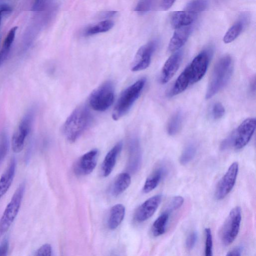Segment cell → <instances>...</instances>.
Masks as SVG:
<instances>
[{"label": "cell", "instance_id": "4dcf8cb0", "mask_svg": "<svg viewBox=\"0 0 256 256\" xmlns=\"http://www.w3.org/2000/svg\"><path fill=\"white\" fill-rule=\"evenodd\" d=\"M184 200L181 196H175L172 198L166 204V210L170 212L179 208L182 205Z\"/></svg>", "mask_w": 256, "mask_h": 256}, {"label": "cell", "instance_id": "1f68e13d", "mask_svg": "<svg viewBox=\"0 0 256 256\" xmlns=\"http://www.w3.org/2000/svg\"><path fill=\"white\" fill-rule=\"evenodd\" d=\"M154 0H140L135 7V12L144 13L150 11L154 4Z\"/></svg>", "mask_w": 256, "mask_h": 256}, {"label": "cell", "instance_id": "f35d334b", "mask_svg": "<svg viewBox=\"0 0 256 256\" xmlns=\"http://www.w3.org/2000/svg\"><path fill=\"white\" fill-rule=\"evenodd\" d=\"M176 0H162L160 8L163 10H168L174 4Z\"/></svg>", "mask_w": 256, "mask_h": 256}, {"label": "cell", "instance_id": "b9f144b4", "mask_svg": "<svg viewBox=\"0 0 256 256\" xmlns=\"http://www.w3.org/2000/svg\"><path fill=\"white\" fill-rule=\"evenodd\" d=\"M116 11H106L102 12L100 16L102 18H108L112 17L116 15Z\"/></svg>", "mask_w": 256, "mask_h": 256}, {"label": "cell", "instance_id": "60d3db41", "mask_svg": "<svg viewBox=\"0 0 256 256\" xmlns=\"http://www.w3.org/2000/svg\"><path fill=\"white\" fill-rule=\"evenodd\" d=\"M11 12L10 8L6 4H0V24L2 20V14H8Z\"/></svg>", "mask_w": 256, "mask_h": 256}, {"label": "cell", "instance_id": "d6986e66", "mask_svg": "<svg viewBox=\"0 0 256 256\" xmlns=\"http://www.w3.org/2000/svg\"><path fill=\"white\" fill-rule=\"evenodd\" d=\"M196 14L188 11H178L173 12L170 16V24L175 29L190 25L194 20Z\"/></svg>", "mask_w": 256, "mask_h": 256}, {"label": "cell", "instance_id": "ac0fdd59", "mask_svg": "<svg viewBox=\"0 0 256 256\" xmlns=\"http://www.w3.org/2000/svg\"><path fill=\"white\" fill-rule=\"evenodd\" d=\"M129 166L132 172L137 170L142 162V152L138 139L136 136L130 138L128 145Z\"/></svg>", "mask_w": 256, "mask_h": 256}, {"label": "cell", "instance_id": "52a82bcc", "mask_svg": "<svg viewBox=\"0 0 256 256\" xmlns=\"http://www.w3.org/2000/svg\"><path fill=\"white\" fill-rule=\"evenodd\" d=\"M242 210L240 207L233 208L229 213L221 230L220 238L224 246L231 244L236 238L240 228Z\"/></svg>", "mask_w": 256, "mask_h": 256}, {"label": "cell", "instance_id": "ffe728a7", "mask_svg": "<svg viewBox=\"0 0 256 256\" xmlns=\"http://www.w3.org/2000/svg\"><path fill=\"white\" fill-rule=\"evenodd\" d=\"M16 160L12 158L0 178V198L8 191L13 180L15 170Z\"/></svg>", "mask_w": 256, "mask_h": 256}, {"label": "cell", "instance_id": "e0dca14e", "mask_svg": "<svg viewBox=\"0 0 256 256\" xmlns=\"http://www.w3.org/2000/svg\"><path fill=\"white\" fill-rule=\"evenodd\" d=\"M122 146V142H118L107 153L101 168L102 174L104 176H108L112 171Z\"/></svg>", "mask_w": 256, "mask_h": 256}, {"label": "cell", "instance_id": "f1b7e54d", "mask_svg": "<svg viewBox=\"0 0 256 256\" xmlns=\"http://www.w3.org/2000/svg\"><path fill=\"white\" fill-rule=\"evenodd\" d=\"M208 6V0H193L188 3L184 10L197 14L204 10Z\"/></svg>", "mask_w": 256, "mask_h": 256}, {"label": "cell", "instance_id": "e575fe53", "mask_svg": "<svg viewBox=\"0 0 256 256\" xmlns=\"http://www.w3.org/2000/svg\"><path fill=\"white\" fill-rule=\"evenodd\" d=\"M198 240V233L196 231H192L188 236L186 240V248L192 250L195 246Z\"/></svg>", "mask_w": 256, "mask_h": 256}, {"label": "cell", "instance_id": "7c38bea8", "mask_svg": "<svg viewBox=\"0 0 256 256\" xmlns=\"http://www.w3.org/2000/svg\"><path fill=\"white\" fill-rule=\"evenodd\" d=\"M162 196H154L144 202L136 210L134 220L138 223L142 222L152 216L160 206Z\"/></svg>", "mask_w": 256, "mask_h": 256}, {"label": "cell", "instance_id": "74e56055", "mask_svg": "<svg viewBox=\"0 0 256 256\" xmlns=\"http://www.w3.org/2000/svg\"><path fill=\"white\" fill-rule=\"evenodd\" d=\"M8 249V240L4 239L0 244V256H7Z\"/></svg>", "mask_w": 256, "mask_h": 256}, {"label": "cell", "instance_id": "4316f807", "mask_svg": "<svg viewBox=\"0 0 256 256\" xmlns=\"http://www.w3.org/2000/svg\"><path fill=\"white\" fill-rule=\"evenodd\" d=\"M197 151V146L194 142L188 144L183 150L180 158V162L185 165L189 163L194 158Z\"/></svg>", "mask_w": 256, "mask_h": 256}, {"label": "cell", "instance_id": "f546056e", "mask_svg": "<svg viewBox=\"0 0 256 256\" xmlns=\"http://www.w3.org/2000/svg\"><path fill=\"white\" fill-rule=\"evenodd\" d=\"M9 146V142L7 134L3 132L0 136V164L6 156Z\"/></svg>", "mask_w": 256, "mask_h": 256}, {"label": "cell", "instance_id": "277c9868", "mask_svg": "<svg viewBox=\"0 0 256 256\" xmlns=\"http://www.w3.org/2000/svg\"><path fill=\"white\" fill-rule=\"evenodd\" d=\"M146 82L141 78L128 87L119 97L112 114V118L118 120L126 114L140 96Z\"/></svg>", "mask_w": 256, "mask_h": 256}, {"label": "cell", "instance_id": "30bf717a", "mask_svg": "<svg viewBox=\"0 0 256 256\" xmlns=\"http://www.w3.org/2000/svg\"><path fill=\"white\" fill-rule=\"evenodd\" d=\"M256 123L255 118H247L233 132V146L235 149H241L248 144L254 132Z\"/></svg>", "mask_w": 256, "mask_h": 256}, {"label": "cell", "instance_id": "ba28073f", "mask_svg": "<svg viewBox=\"0 0 256 256\" xmlns=\"http://www.w3.org/2000/svg\"><path fill=\"white\" fill-rule=\"evenodd\" d=\"M35 116L34 109H30L24 114L15 130L12 140L13 151L20 152L24 146L25 140L31 130Z\"/></svg>", "mask_w": 256, "mask_h": 256}, {"label": "cell", "instance_id": "5bb4252c", "mask_svg": "<svg viewBox=\"0 0 256 256\" xmlns=\"http://www.w3.org/2000/svg\"><path fill=\"white\" fill-rule=\"evenodd\" d=\"M182 58V51L176 52L168 58L160 73V82L162 84H166L173 77L180 66Z\"/></svg>", "mask_w": 256, "mask_h": 256}, {"label": "cell", "instance_id": "44dd1931", "mask_svg": "<svg viewBox=\"0 0 256 256\" xmlns=\"http://www.w3.org/2000/svg\"><path fill=\"white\" fill-rule=\"evenodd\" d=\"M125 215V208L122 204L113 206L110 210L108 226L111 230L116 228L122 222Z\"/></svg>", "mask_w": 256, "mask_h": 256}, {"label": "cell", "instance_id": "7402d4cb", "mask_svg": "<svg viewBox=\"0 0 256 256\" xmlns=\"http://www.w3.org/2000/svg\"><path fill=\"white\" fill-rule=\"evenodd\" d=\"M131 178L126 172L120 174L115 179L112 188V194L116 196L122 194L130 185Z\"/></svg>", "mask_w": 256, "mask_h": 256}, {"label": "cell", "instance_id": "8fae6325", "mask_svg": "<svg viewBox=\"0 0 256 256\" xmlns=\"http://www.w3.org/2000/svg\"><path fill=\"white\" fill-rule=\"evenodd\" d=\"M158 44L156 40H152L142 46L134 58L131 70L133 72H138L146 68L150 64L152 55Z\"/></svg>", "mask_w": 256, "mask_h": 256}, {"label": "cell", "instance_id": "2e32d148", "mask_svg": "<svg viewBox=\"0 0 256 256\" xmlns=\"http://www.w3.org/2000/svg\"><path fill=\"white\" fill-rule=\"evenodd\" d=\"M191 30L190 25L176 28L169 42L168 50L174 52L180 48L188 40Z\"/></svg>", "mask_w": 256, "mask_h": 256}, {"label": "cell", "instance_id": "3957f363", "mask_svg": "<svg viewBox=\"0 0 256 256\" xmlns=\"http://www.w3.org/2000/svg\"><path fill=\"white\" fill-rule=\"evenodd\" d=\"M233 68L232 59L230 56L220 58L216 64L210 80L206 98L210 99L228 82L232 76Z\"/></svg>", "mask_w": 256, "mask_h": 256}, {"label": "cell", "instance_id": "5b68a950", "mask_svg": "<svg viewBox=\"0 0 256 256\" xmlns=\"http://www.w3.org/2000/svg\"><path fill=\"white\" fill-rule=\"evenodd\" d=\"M113 84L106 82L95 89L90 94L89 102L95 110L104 112L112 104L114 97Z\"/></svg>", "mask_w": 256, "mask_h": 256}, {"label": "cell", "instance_id": "484cf974", "mask_svg": "<svg viewBox=\"0 0 256 256\" xmlns=\"http://www.w3.org/2000/svg\"><path fill=\"white\" fill-rule=\"evenodd\" d=\"M182 122V114L180 111L175 112L170 118L167 126L168 134L173 136L180 130Z\"/></svg>", "mask_w": 256, "mask_h": 256}, {"label": "cell", "instance_id": "603a6c76", "mask_svg": "<svg viewBox=\"0 0 256 256\" xmlns=\"http://www.w3.org/2000/svg\"><path fill=\"white\" fill-rule=\"evenodd\" d=\"M170 214V212L164 210L155 220L152 227V232L154 236H158L165 232Z\"/></svg>", "mask_w": 256, "mask_h": 256}, {"label": "cell", "instance_id": "cb8c5ba5", "mask_svg": "<svg viewBox=\"0 0 256 256\" xmlns=\"http://www.w3.org/2000/svg\"><path fill=\"white\" fill-rule=\"evenodd\" d=\"M17 26L12 28L7 34L0 50V67L7 59L11 46L14 41Z\"/></svg>", "mask_w": 256, "mask_h": 256}, {"label": "cell", "instance_id": "6da1fadb", "mask_svg": "<svg viewBox=\"0 0 256 256\" xmlns=\"http://www.w3.org/2000/svg\"><path fill=\"white\" fill-rule=\"evenodd\" d=\"M211 52L207 50L197 55L178 76L169 92L168 96L180 94L190 85L200 80L206 72Z\"/></svg>", "mask_w": 256, "mask_h": 256}, {"label": "cell", "instance_id": "8d00e7d4", "mask_svg": "<svg viewBox=\"0 0 256 256\" xmlns=\"http://www.w3.org/2000/svg\"><path fill=\"white\" fill-rule=\"evenodd\" d=\"M234 143V134L233 132L226 138H225L222 142L220 145V149L222 150H226L232 146H233Z\"/></svg>", "mask_w": 256, "mask_h": 256}, {"label": "cell", "instance_id": "836d02e7", "mask_svg": "<svg viewBox=\"0 0 256 256\" xmlns=\"http://www.w3.org/2000/svg\"><path fill=\"white\" fill-rule=\"evenodd\" d=\"M225 110L222 104L218 102L214 104L211 109V115L214 120H218L223 116Z\"/></svg>", "mask_w": 256, "mask_h": 256}, {"label": "cell", "instance_id": "7a4b0ae2", "mask_svg": "<svg viewBox=\"0 0 256 256\" xmlns=\"http://www.w3.org/2000/svg\"><path fill=\"white\" fill-rule=\"evenodd\" d=\"M91 114L87 106L76 108L66 120L62 128L63 134L70 142L76 141L88 126Z\"/></svg>", "mask_w": 256, "mask_h": 256}, {"label": "cell", "instance_id": "ab89813d", "mask_svg": "<svg viewBox=\"0 0 256 256\" xmlns=\"http://www.w3.org/2000/svg\"><path fill=\"white\" fill-rule=\"evenodd\" d=\"M242 251L243 247L242 246H238L234 248L232 250L228 252L226 255L228 256H239L242 254Z\"/></svg>", "mask_w": 256, "mask_h": 256}, {"label": "cell", "instance_id": "9c48e42d", "mask_svg": "<svg viewBox=\"0 0 256 256\" xmlns=\"http://www.w3.org/2000/svg\"><path fill=\"white\" fill-rule=\"evenodd\" d=\"M238 171V164L234 162L231 164L226 172L218 182L215 196L217 200L224 198L234 186Z\"/></svg>", "mask_w": 256, "mask_h": 256}, {"label": "cell", "instance_id": "4fadbf2b", "mask_svg": "<svg viewBox=\"0 0 256 256\" xmlns=\"http://www.w3.org/2000/svg\"><path fill=\"white\" fill-rule=\"evenodd\" d=\"M98 153L96 149H94L82 155L75 165V173L82 176L90 174L96 166Z\"/></svg>", "mask_w": 256, "mask_h": 256}, {"label": "cell", "instance_id": "d4e9b609", "mask_svg": "<svg viewBox=\"0 0 256 256\" xmlns=\"http://www.w3.org/2000/svg\"><path fill=\"white\" fill-rule=\"evenodd\" d=\"M114 26V23L112 21L104 20L94 25L88 27L84 31V34L85 36H90L105 32L112 29Z\"/></svg>", "mask_w": 256, "mask_h": 256}, {"label": "cell", "instance_id": "9a60e30c", "mask_svg": "<svg viewBox=\"0 0 256 256\" xmlns=\"http://www.w3.org/2000/svg\"><path fill=\"white\" fill-rule=\"evenodd\" d=\"M168 172V166L166 164L162 162L157 166L146 178L142 191L144 193H148L154 190L167 176Z\"/></svg>", "mask_w": 256, "mask_h": 256}, {"label": "cell", "instance_id": "8992f818", "mask_svg": "<svg viewBox=\"0 0 256 256\" xmlns=\"http://www.w3.org/2000/svg\"><path fill=\"white\" fill-rule=\"evenodd\" d=\"M24 191V184H21L14 194L0 218V237L9 228L20 210Z\"/></svg>", "mask_w": 256, "mask_h": 256}, {"label": "cell", "instance_id": "d6a6232c", "mask_svg": "<svg viewBox=\"0 0 256 256\" xmlns=\"http://www.w3.org/2000/svg\"><path fill=\"white\" fill-rule=\"evenodd\" d=\"M205 254L206 256H212V238L210 228L205 229Z\"/></svg>", "mask_w": 256, "mask_h": 256}, {"label": "cell", "instance_id": "83f0119b", "mask_svg": "<svg viewBox=\"0 0 256 256\" xmlns=\"http://www.w3.org/2000/svg\"><path fill=\"white\" fill-rule=\"evenodd\" d=\"M243 26V22L241 21L235 23L224 36L223 38L224 42L228 44L234 41L241 32Z\"/></svg>", "mask_w": 256, "mask_h": 256}, {"label": "cell", "instance_id": "d590c367", "mask_svg": "<svg viewBox=\"0 0 256 256\" xmlns=\"http://www.w3.org/2000/svg\"><path fill=\"white\" fill-rule=\"evenodd\" d=\"M52 248L48 244H46L41 246L36 252L35 256H51Z\"/></svg>", "mask_w": 256, "mask_h": 256}, {"label": "cell", "instance_id": "7bdbcfd3", "mask_svg": "<svg viewBox=\"0 0 256 256\" xmlns=\"http://www.w3.org/2000/svg\"><path fill=\"white\" fill-rule=\"evenodd\" d=\"M46 0H36L34 8L36 10H39L43 6Z\"/></svg>", "mask_w": 256, "mask_h": 256}]
</instances>
